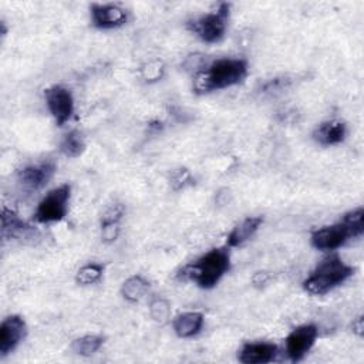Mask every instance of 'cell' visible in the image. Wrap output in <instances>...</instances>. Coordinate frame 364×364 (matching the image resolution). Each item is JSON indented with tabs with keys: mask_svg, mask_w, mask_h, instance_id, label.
Masks as SVG:
<instances>
[{
	"mask_svg": "<svg viewBox=\"0 0 364 364\" xmlns=\"http://www.w3.org/2000/svg\"><path fill=\"white\" fill-rule=\"evenodd\" d=\"M44 98L47 108L58 127L71 118L74 111V100L70 90L55 84L44 90Z\"/></svg>",
	"mask_w": 364,
	"mask_h": 364,
	"instance_id": "obj_7",
	"label": "cell"
},
{
	"mask_svg": "<svg viewBox=\"0 0 364 364\" xmlns=\"http://www.w3.org/2000/svg\"><path fill=\"white\" fill-rule=\"evenodd\" d=\"M55 168H57L55 162L53 161H44L40 164L27 165L21 171H18V182L30 191L41 189L53 178Z\"/></svg>",
	"mask_w": 364,
	"mask_h": 364,
	"instance_id": "obj_10",
	"label": "cell"
},
{
	"mask_svg": "<svg viewBox=\"0 0 364 364\" xmlns=\"http://www.w3.org/2000/svg\"><path fill=\"white\" fill-rule=\"evenodd\" d=\"M70 196L71 186L68 183L54 188L40 200L34 213V219L40 223L63 220L68 212Z\"/></svg>",
	"mask_w": 364,
	"mask_h": 364,
	"instance_id": "obj_6",
	"label": "cell"
},
{
	"mask_svg": "<svg viewBox=\"0 0 364 364\" xmlns=\"http://www.w3.org/2000/svg\"><path fill=\"white\" fill-rule=\"evenodd\" d=\"M247 75V61L243 58H219L199 71L193 80V90L206 94L239 84Z\"/></svg>",
	"mask_w": 364,
	"mask_h": 364,
	"instance_id": "obj_1",
	"label": "cell"
},
{
	"mask_svg": "<svg viewBox=\"0 0 364 364\" xmlns=\"http://www.w3.org/2000/svg\"><path fill=\"white\" fill-rule=\"evenodd\" d=\"M164 68L162 64L159 61H154L151 64H148L146 68H144V77L146 78V81H156L162 77Z\"/></svg>",
	"mask_w": 364,
	"mask_h": 364,
	"instance_id": "obj_23",
	"label": "cell"
},
{
	"mask_svg": "<svg viewBox=\"0 0 364 364\" xmlns=\"http://www.w3.org/2000/svg\"><path fill=\"white\" fill-rule=\"evenodd\" d=\"M318 336V330L314 324H303L293 328L286 337V353L287 357L297 363L311 350Z\"/></svg>",
	"mask_w": 364,
	"mask_h": 364,
	"instance_id": "obj_8",
	"label": "cell"
},
{
	"mask_svg": "<svg viewBox=\"0 0 364 364\" xmlns=\"http://www.w3.org/2000/svg\"><path fill=\"white\" fill-rule=\"evenodd\" d=\"M148 287H149V283L142 276L135 274L124 282L121 293L125 300H128L129 303H135L142 299V296L146 293Z\"/></svg>",
	"mask_w": 364,
	"mask_h": 364,
	"instance_id": "obj_18",
	"label": "cell"
},
{
	"mask_svg": "<svg viewBox=\"0 0 364 364\" xmlns=\"http://www.w3.org/2000/svg\"><path fill=\"white\" fill-rule=\"evenodd\" d=\"M229 11L230 4L220 3L215 11L203 14L189 21L188 28L205 43H218L225 36L229 20Z\"/></svg>",
	"mask_w": 364,
	"mask_h": 364,
	"instance_id": "obj_5",
	"label": "cell"
},
{
	"mask_svg": "<svg viewBox=\"0 0 364 364\" xmlns=\"http://www.w3.org/2000/svg\"><path fill=\"white\" fill-rule=\"evenodd\" d=\"M1 235L4 239H34L37 230L18 218L11 209L3 208L1 212Z\"/></svg>",
	"mask_w": 364,
	"mask_h": 364,
	"instance_id": "obj_13",
	"label": "cell"
},
{
	"mask_svg": "<svg viewBox=\"0 0 364 364\" xmlns=\"http://www.w3.org/2000/svg\"><path fill=\"white\" fill-rule=\"evenodd\" d=\"M26 336V321L23 317L13 314L6 317L0 324V355L10 354Z\"/></svg>",
	"mask_w": 364,
	"mask_h": 364,
	"instance_id": "obj_9",
	"label": "cell"
},
{
	"mask_svg": "<svg viewBox=\"0 0 364 364\" xmlns=\"http://www.w3.org/2000/svg\"><path fill=\"white\" fill-rule=\"evenodd\" d=\"M124 213V209L121 205L112 206L102 218L101 222V233L102 239L107 242H112L117 239L119 233V219Z\"/></svg>",
	"mask_w": 364,
	"mask_h": 364,
	"instance_id": "obj_17",
	"label": "cell"
},
{
	"mask_svg": "<svg viewBox=\"0 0 364 364\" xmlns=\"http://www.w3.org/2000/svg\"><path fill=\"white\" fill-rule=\"evenodd\" d=\"M151 317L159 323L164 324L169 318V304L164 299H155L151 303Z\"/></svg>",
	"mask_w": 364,
	"mask_h": 364,
	"instance_id": "obj_22",
	"label": "cell"
},
{
	"mask_svg": "<svg viewBox=\"0 0 364 364\" xmlns=\"http://www.w3.org/2000/svg\"><path fill=\"white\" fill-rule=\"evenodd\" d=\"M91 23L97 28H115L127 23V11L115 4H92Z\"/></svg>",
	"mask_w": 364,
	"mask_h": 364,
	"instance_id": "obj_11",
	"label": "cell"
},
{
	"mask_svg": "<svg viewBox=\"0 0 364 364\" xmlns=\"http://www.w3.org/2000/svg\"><path fill=\"white\" fill-rule=\"evenodd\" d=\"M364 232V209L357 208L346 215H343L341 220L316 229L311 233L310 242L311 246L318 250H334L343 246L350 237H357Z\"/></svg>",
	"mask_w": 364,
	"mask_h": 364,
	"instance_id": "obj_2",
	"label": "cell"
},
{
	"mask_svg": "<svg viewBox=\"0 0 364 364\" xmlns=\"http://www.w3.org/2000/svg\"><path fill=\"white\" fill-rule=\"evenodd\" d=\"M102 272H104V266L100 263H88L85 266H82L77 274H75V280L80 284H94L97 283L101 277H102Z\"/></svg>",
	"mask_w": 364,
	"mask_h": 364,
	"instance_id": "obj_21",
	"label": "cell"
},
{
	"mask_svg": "<svg viewBox=\"0 0 364 364\" xmlns=\"http://www.w3.org/2000/svg\"><path fill=\"white\" fill-rule=\"evenodd\" d=\"M277 346L267 341L246 343L237 354V360L243 364H266L276 358Z\"/></svg>",
	"mask_w": 364,
	"mask_h": 364,
	"instance_id": "obj_12",
	"label": "cell"
},
{
	"mask_svg": "<svg viewBox=\"0 0 364 364\" xmlns=\"http://www.w3.org/2000/svg\"><path fill=\"white\" fill-rule=\"evenodd\" d=\"M263 223L262 216H249L243 219L239 225H236L232 232L228 236V246L236 247L247 242L259 229V226Z\"/></svg>",
	"mask_w": 364,
	"mask_h": 364,
	"instance_id": "obj_16",
	"label": "cell"
},
{
	"mask_svg": "<svg viewBox=\"0 0 364 364\" xmlns=\"http://www.w3.org/2000/svg\"><path fill=\"white\" fill-rule=\"evenodd\" d=\"M84 149L85 142L78 131H70L68 134H65L60 144V151L67 158H78L84 152Z\"/></svg>",
	"mask_w": 364,
	"mask_h": 364,
	"instance_id": "obj_19",
	"label": "cell"
},
{
	"mask_svg": "<svg viewBox=\"0 0 364 364\" xmlns=\"http://www.w3.org/2000/svg\"><path fill=\"white\" fill-rule=\"evenodd\" d=\"M104 343V338L100 337V336H91V334H87V336H82L80 338H75L73 343H71V348L75 354L78 355H84V357H90L92 354H95L101 346Z\"/></svg>",
	"mask_w": 364,
	"mask_h": 364,
	"instance_id": "obj_20",
	"label": "cell"
},
{
	"mask_svg": "<svg viewBox=\"0 0 364 364\" xmlns=\"http://www.w3.org/2000/svg\"><path fill=\"white\" fill-rule=\"evenodd\" d=\"M173 331L181 338H191L196 336L203 326V314L199 311H186L178 314L173 321Z\"/></svg>",
	"mask_w": 364,
	"mask_h": 364,
	"instance_id": "obj_15",
	"label": "cell"
},
{
	"mask_svg": "<svg viewBox=\"0 0 364 364\" xmlns=\"http://www.w3.org/2000/svg\"><path fill=\"white\" fill-rule=\"evenodd\" d=\"M230 267V255L228 247H216L186 264L181 276L196 283L202 289H212Z\"/></svg>",
	"mask_w": 364,
	"mask_h": 364,
	"instance_id": "obj_3",
	"label": "cell"
},
{
	"mask_svg": "<svg viewBox=\"0 0 364 364\" xmlns=\"http://www.w3.org/2000/svg\"><path fill=\"white\" fill-rule=\"evenodd\" d=\"M346 135H347L346 124L337 119L321 122L313 132L314 141L323 146L337 145L344 141Z\"/></svg>",
	"mask_w": 364,
	"mask_h": 364,
	"instance_id": "obj_14",
	"label": "cell"
},
{
	"mask_svg": "<svg viewBox=\"0 0 364 364\" xmlns=\"http://www.w3.org/2000/svg\"><path fill=\"white\" fill-rule=\"evenodd\" d=\"M353 330H354L358 336L363 334V317H361V316L353 323Z\"/></svg>",
	"mask_w": 364,
	"mask_h": 364,
	"instance_id": "obj_24",
	"label": "cell"
},
{
	"mask_svg": "<svg viewBox=\"0 0 364 364\" xmlns=\"http://www.w3.org/2000/svg\"><path fill=\"white\" fill-rule=\"evenodd\" d=\"M354 273V267L344 263L343 259L333 253L324 257L311 274L303 282V289L310 294H326L348 280Z\"/></svg>",
	"mask_w": 364,
	"mask_h": 364,
	"instance_id": "obj_4",
	"label": "cell"
}]
</instances>
